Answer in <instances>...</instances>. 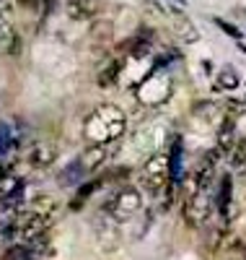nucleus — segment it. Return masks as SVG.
<instances>
[{"instance_id":"1","label":"nucleus","mask_w":246,"mask_h":260,"mask_svg":"<svg viewBox=\"0 0 246 260\" xmlns=\"http://www.w3.org/2000/svg\"><path fill=\"white\" fill-rule=\"evenodd\" d=\"M127 127V117L119 107L114 104H99L96 110L88 115L83 133L91 143H111L114 138H119Z\"/></svg>"},{"instance_id":"2","label":"nucleus","mask_w":246,"mask_h":260,"mask_svg":"<svg viewBox=\"0 0 246 260\" xmlns=\"http://www.w3.org/2000/svg\"><path fill=\"white\" fill-rule=\"evenodd\" d=\"M140 208H143L140 192H138L135 187H130V185L119 187V190L111 195L109 201H104V206H101V211L109 216V219H111V221H119V224H125L127 219H132V216H135Z\"/></svg>"},{"instance_id":"3","label":"nucleus","mask_w":246,"mask_h":260,"mask_svg":"<svg viewBox=\"0 0 246 260\" xmlns=\"http://www.w3.org/2000/svg\"><path fill=\"white\" fill-rule=\"evenodd\" d=\"M213 208H215V203L208 195V190H197L192 198L187 201V206H184V219H187V224L192 229H202L210 221Z\"/></svg>"},{"instance_id":"4","label":"nucleus","mask_w":246,"mask_h":260,"mask_svg":"<svg viewBox=\"0 0 246 260\" xmlns=\"http://www.w3.org/2000/svg\"><path fill=\"white\" fill-rule=\"evenodd\" d=\"M140 180H143V187H148L150 195H158L166 187V182L171 180L169 177V156L166 154L150 156L148 164H145V169H143V177Z\"/></svg>"},{"instance_id":"5","label":"nucleus","mask_w":246,"mask_h":260,"mask_svg":"<svg viewBox=\"0 0 246 260\" xmlns=\"http://www.w3.org/2000/svg\"><path fill=\"white\" fill-rule=\"evenodd\" d=\"M21 192H24V180L16 177L13 172L0 177V203H8V206H16Z\"/></svg>"},{"instance_id":"6","label":"nucleus","mask_w":246,"mask_h":260,"mask_svg":"<svg viewBox=\"0 0 246 260\" xmlns=\"http://www.w3.org/2000/svg\"><path fill=\"white\" fill-rule=\"evenodd\" d=\"M99 11H101L99 0H68V3H65V13H68L73 21H88Z\"/></svg>"},{"instance_id":"7","label":"nucleus","mask_w":246,"mask_h":260,"mask_svg":"<svg viewBox=\"0 0 246 260\" xmlns=\"http://www.w3.org/2000/svg\"><path fill=\"white\" fill-rule=\"evenodd\" d=\"M55 159H57V148H55L52 143H36V146L31 148V154H29V161H31V167H36V169L52 167Z\"/></svg>"},{"instance_id":"8","label":"nucleus","mask_w":246,"mask_h":260,"mask_svg":"<svg viewBox=\"0 0 246 260\" xmlns=\"http://www.w3.org/2000/svg\"><path fill=\"white\" fill-rule=\"evenodd\" d=\"M171 13H174V31L182 37L184 42H189V45H194V42H199V31H197V26L192 24V21L179 11V8H171Z\"/></svg>"},{"instance_id":"9","label":"nucleus","mask_w":246,"mask_h":260,"mask_svg":"<svg viewBox=\"0 0 246 260\" xmlns=\"http://www.w3.org/2000/svg\"><path fill=\"white\" fill-rule=\"evenodd\" d=\"M104 161H106V143H91L83 151V156H80V164H83L86 172L99 169Z\"/></svg>"},{"instance_id":"10","label":"nucleus","mask_w":246,"mask_h":260,"mask_svg":"<svg viewBox=\"0 0 246 260\" xmlns=\"http://www.w3.org/2000/svg\"><path fill=\"white\" fill-rule=\"evenodd\" d=\"M213 175H215L213 156H205L202 161L197 164V169H194V182H197V190H208V187H210V182H213Z\"/></svg>"},{"instance_id":"11","label":"nucleus","mask_w":246,"mask_h":260,"mask_svg":"<svg viewBox=\"0 0 246 260\" xmlns=\"http://www.w3.org/2000/svg\"><path fill=\"white\" fill-rule=\"evenodd\" d=\"M233 133H236V117H226L223 120V125L218 127V148L220 151H231L233 146Z\"/></svg>"},{"instance_id":"12","label":"nucleus","mask_w":246,"mask_h":260,"mask_svg":"<svg viewBox=\"0 0 246 260\" xmlns=\"http://www.w3.org/2000/svg\"><path fill=\"white\" fill-rule=\"evenodd\" d=\"M96 237H99V247H101L104 252H114V250L119 247V234H117L114 226H101V224H99Z\"/></svg>"},{"instance_id":"13","label":"nucleus","mask_w":246,"mask_h":260,"mask_svg":"<svg viewBox=\"0 0 246 260\" xmlns=\"http://www.w3.org/2000/svg\"><path fill=\"white\" fill-rule=\"evenodd\" d=\"M111 37H114V24H111L109 18L94 21V26H91V39H94V42H99V45H106V42H111Z\"/></svg>"},{"instance_id":"14","label":"nucleus","mask_w":246,"mask_h":260,"mask_svg":"<svg viewBox=\"0 0 246 260\" xmlns=\"http://www.w3.org/2000/svg\"><path fill=\"white\" fill-rule=\"evenodd\" d=\"M182 141H174L171 151H169V177L174 182H179V177H182Z\"/></svg>"},{"instance_id":"15","label":"nucleus","mask_w":246,"mask_h":260,"mask_svg":"<svg viewBox=\"0 0 246 260\" xmlns=\"http://www.w3.org/2000/svg\"><path fill=\"white\" fill-rule=\"evenodd\" d=\"M119 73H122V62H119V60H111V62H106V68L99 73L96 81H99L101 89H109V86H114V83H117Z\"/></svg>"},{"instance_id":"16","label":"nucleus","mask_w":246,"mask_h":260,"mask_svg":"<svg viewBox=\"0 0 246 260\" xmlns=\"http://www.w3.org/2000/svg\"><path fill=\"white\" fill-rule=\"evenodd\" d=\"M57 208H60V203H57V198H52V195H36V198L31 201V211L47 216V219H52V213Z\"/></svg>"},{"instance_id":"17","label":"nucleus","mask_w":246,"mask_h":260,"mask_svg":"<svg viewBox=\"0 0 246 260\" xmlns=\"http://www.w3.org/2000/svg\"><path fill=\"white\" fill-rule=\"evenodd\" d=\"M238 83H241V78H238V73L233 68H223L218 73V81H215V86H218V89H223V91H233Z\"/></svg>"},{"instance_id":"18","label":"nucleus","mask_w":246,"mask_h":260,"mask_svg":"<svg viewBox=\"0 0 246 260\" xmlns=\"http://www.w3.org/2000/svg\"><path fill=\"white\" fill-rule=\"evenodd\" d=\"M231 195H233V180H231V175H223V177H220V187H218V201H215V206H218V208L228 206V203H231Z\"/></svg>"},{"instance_id":"19","label":"nucleus","mask_w":246,"mask_h":260,"mask_svg":"<svg viewBox=\"0 0 246 260\" xmlns=\"http://www.w3.org/2000/svg\"><path fill=\"white\" fill-rule=\"evenodd\" d=\"M231 164L236 169H246V138H238L233 146H231Z\"/></svg>"},{"instance_id":"20","label":"nucleus","mask_w":246,"mask_h":260,"mask_svg":"<svg viewBox=\"0 0 246 260\" xmlns=\"http://www.w3.org/2000/svg\"><path fill=\"white\" fill-rule=\"evenodd\" d=\"M6 260H34V252H31V247L26 242L24 245H13V247H8Z\"/></svg>"},{"instance_id":"21","label":"nucleus","mask_w":246,"mask_h":260,"mask_svg":"<svg viewBox=\"0 0 246 260\" xmlns=\"http://www.w3.org/2000/svg\"><path fill=\"white\" fill-rule=\"evenodd\" d=\"M83 172H86V169H83V164H80V159H78V161H73V164H70V169L65 172V175H62L60 180H62V182H78Z\"/></svg>"},{"instance_id":"22","label":"nucleus","mask_w":246,"mask_h":260,"mask_svg":"<svg viewBox=\"0 0 246 260\" xmlns=\"http://www.w3.org/2000/svg\"><path fill=\"white\" fill-rule=\"evenodd\" d=\"M213 21H215V26H218V29H223V31H226L228 37H233V39H243V31H241L238 26L228 24L226 18H213Z\"/></svg>"},{"instance_id":"23","label":"nucleus","mask_w":246,"mask_h":260,"mask_svg":"<svg viewBox=\"0 0 246 260\" xmlns=\"http://www.w3.org/2000/svg\"><path fill=\"white\" fill-rule=\"evenodd\" d=\"M101 185H104V180H101V177H99V180H91V182H86V185H80V190H78V198H88V195L96 192Z\"/></svg>"},{"instance_id":"24","label":"nucleus","mask_w":246,"mask_h":260,"mask_svg":"<svg viewBox=\"0 0 246 260\" xmlns=\"http://www.w3.org/2000/svg\"><path fill=\"white\" fill-rule=\"evenodd\" d=\"M11 31H13V29H11V21H8V16H6L3 11H0V42H3Z\"/></svg>"},{"instance_id":"25","label":"nucleus","mask_w":246,"mask_h":260,"mask_svg":"<svg viewBox=\"0 0 246 260\" xmlns=\"http://www.w3.org/2000/svg\"><path fill=\"white\" fill-rule=\"evenodd\" d=\"M226 112H228L231 117L241 115V112H243V102H236V99H231V102H228V107H226Z\"/></svg>"},{"instance_id":"26","label":"nucleus","mask_w":246,"mask_h":260,"mask_svg":"<svg viewBox=\"0 0 246 260\" xmlns=\"http://www.w3.org/2000/svg\"><path fill=\"white\" fill-rule=\"evenodd\" d=\"M145 8H150L153 13H158V16H166V8H163V6H158L155 0H145Z\"/></svg>"},{"instance_id":"27","label":"nucleus","mask_w":246,"mask_h":260,"mask_svg":"<svg viewBox=\"0 0 246 260\" xmlns=\"http://www.w3.org/2000/svg\"><path fill=\"white\" fill-rule=\"evenodd\" d=\"M8 172H11V167H6V164H0V177H3V175H8Z\"/></svg>"},{"instance_id":"28","label":"nucleus","mask_w":246,"mask_h":260,"mask_svg":"<svg viewBox=\"0 0 246 260\" xmlns=\"http://www.w3.org/2000/svg\"><path fill=\"white\" fill-rule=\"evenodd\" d=\"M238 50H241V52L246 55V45H243V42H241V39H238Z\"/></svg>"},{"instance_id":"29","label":"nucleus","mask_w":246,"mask_h":260,"mask_svg":"<svg viewBox=\"0 0 246 260\" xmlns=\"http://www.w3.org/2000/svg\"><path fill=\"white\" fill-rule=\"evenodd\" d=\"M174 3H176L179 8H182V6H187V0H174Z\"/></svg>"},{"instance_id":"30","label":"nucleus","mask_w":246,"mask_h":260,"mask_svg":"<svg viewBox=\"0 0 246 260\" xmlns=\"http://www.w3.org/2000/svg\"><path fill=\"white\" fill-rule=\"evenodd\" d=\"M3 6H6V3H3V0H0V11H3Z\"/></svg>"}]
</instances>
